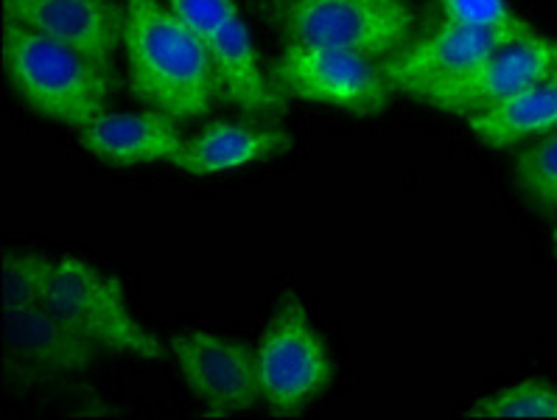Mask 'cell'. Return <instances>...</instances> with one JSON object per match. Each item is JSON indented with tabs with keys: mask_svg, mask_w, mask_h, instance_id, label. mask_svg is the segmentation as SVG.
Instances as JSON below:
<instances>
[{
	"mask_svg": "<svg viewBox=\"0 0 557 420\" xmlns=\"http://www.w3.org/2000/svg\"><path fill=\"white\" fill-rule=\"evenodd\" d=\"M124 3V57L132 99L177 121L205 119L222 99L208 48L163 0Z\"/></svg>",
	"mask_w": 557,
	"mask_h": 420,
	"instance_id": "cell-1",
	"label": "cell"
},
{
	"mask_svg": "<svg viewBox=\"0 0 557 420\" xmlns=\"http://www.w3.org/2000/svg\"><path fill=\"white\" fill-rule=\"evenodd\" d=\"M3 67L23 101L37 115L82 129L107 112L115 76L79 51L32 32L14 21H3Z\"/></svg>",
	"mask_w": 557,
	"mask_h": 420,
	"instance_id": "cell-2",
	"label": "cell"
},
{
	"mask_svg": "<svg viewBox=\"0 0 557 420\" xmlns=\"http://www.w3.org/2000/svg\"><path fill=\"white\" fill-rule=\"evenodd\" d=\"M286 42L389 60L412 42L409 0H249Z\"/></svg>",
	"mask_w": 557,
	"mask_h": 420,
	"instance_id": "cell-3",
	"label": "cell"
},
{
	"mask_svg": "<svg viewBox=\"0 0 557 420\" xmlns=\"http://www.w3.org/2000/svg\"><path fill=\"white\" fill-rule=\"evenodd\" d=\"M258 375L272 418H295L334 381L329 342L317 331L300 297L286 295L258 339Z\"/></svg>",
	"mask_w": 557,
	"mask_h": 420,
	"instance_id": "cell-4",
	"label": "cell"
},
{
	"mask_svg": "<svg viewBox=\"0 0 557 420\" xmlns=\"http://www.w3.org/2000/svg\"><path fill=\"white\" fill-rule=\"evenodd\" d=\"M269 82L283 99H302L373 119L393 101V85L379 60L345 48H317L286 42L272 67Z\"/></svg>",
	"mask_w": 557,
	"mask_h": 420,
	"instance_id": "cell-5",
	"label": "cell"
},
{
	"mask_svg": "<svg viewBox=\"0 0 557 420\" xmlns=\"http://www.w3.org/2000/svg\"><path fill=\"white\" fill-rule=\"evenodd\" d=\"M208 48L222 82V99L247 119L267 121L286 112V99L261 71L249 28L236 0H163Z\"/></svg>",
	"mask_w": 557,
	"mask_h": 420,
	"instance_id": "cell-6",
	"label": "cell"
},
{
	"mask_svg": "<svg viewBox=\"0 0 557 420\" xmlns=\"http://www.w3.org/2000/svg\"><path fill=\"white\" fill-rule=\"evenodd\" d=\"M48 302L104 350L149 361H158L163 356L160 342L132 317L124 283L119 277L101 275L82 258L57 261Z\"/></svg>",
	"mask_w": 557,
	"mask_h": 420,
	"instance_id": "cell-7",
	"label": "cell"
},
{
	"mask_svg": "<svg viewBox=\"0 0 557 420\" xmlns=\"http://www.w3.org/2000/svg\"><path fill=\"white\" fill-rule=\"evenodd\" d=\"M557 73V40L544 34H527L510 46L498 48L487 60L468 71L457 73L451 79L434 82L429 87L414 90L409 99L429 104L451 115H473L479 110L510 99L516 92L549 79Z\"/></svg>",
	"mask_w": 557,
	"mask_h": 420,
	"instance_id": "cell-8",
	"label": "cell"
},
{
	"mask_svg": "<svg viewBox=\"0 0 557 420\" xmlns=\"http://www.w3.org/2000/svg\"><path fill=\"white\" fill-rule=\"evenodd\" d=\"M169 354L208 415L230 418L263 404L256 348L244 342L210 331H174L169 334Z\"/></svg>",
	"mask_w": 557,
	"mask_h": 420,
	"instance_id": "cell-9",
	"label": "cell"
},
{
	"mask_svg": "<svg viewBox=\"0 0 557 420\" xmlns=\"http://www.w3.org/2000/svg\"><path fill=\"white\" fill-rule=\"evenodd\" d=\"M532 32L535 26L527 21H518L512 26H462V23L446 21L426 37L409 42L404 51L381 62V71L393 90L412 96L420 87L451 79L457 73L479 65L498 48L510 46Z\"/></svg>",
	"mask_w": 557,
	"mask_h": 420,
	"instance_id": "cell-10",
	"label": "cell"
},
{
	"mask_svg": "<svg viewBox=\"0 0 557 420\" xmlns=\"http://www.w3.org/2000/svg\"><path fill=\"white\" fill-rule=\"evenodd\" d=\"M0 9L3 21L46 34L101 67H112L124 46V3L119 0H3Z\"/></svg>",
	"mask_w": 557,
	"mask_h": 420,
	"instance_id": "cell-11",
	"label": "cell"
},
{
	"mask_svg": "<svg viewBox=\"0 0 557 420\" xmlns=\"http://www.w3.org/2000/svg\"><path fill=\"white\" fill-rule=\"evenodd\" d=\"M9 359L34 373H79L96 365L101 345L67 322L51 302L3 311Z\"/></svg>",
	"mask_w": 557,
	"mask_h": 420,
	"instance_id": "cell-12",
	"label": "cell"
},
{
	"mask_svg": "<svg viewBox=\"0 0 557 420\" xmlns=\"http://www.w3.org/2000/svg\"><path fill=\"white\" fill-rule=\"evenodd\" d=\"M79 144L110 165L174 163L185 144L183 121L158 110L101 112L79 129Z\"/></svg>",
	"mask_w": 557,
	"mask_h": 420,
	"instance_id": "cell-13",
	"label": "cell"
},
{
	"mask_svg": "<svg viewBox=\"0 0 557 420\" xmlns=\"http://www.w3.org/2000/svg\"><path fill=\"white\" fill-rule=\"evenodd\" d=\"M292 146V135L281 126H256L216 121L185 138L183 149L174 158L180 171L190 177H210L224 171L242 169V165L263 163Z\"/></svg>",
	"mask_w": 557,
	"mask_h": 420,
	"instance_id": "cell-14",
	"label": "cell"
},
{
	"mask_svg": "<svg viewBox=\"0 0 557 420\" xmlns=\"http://www.w3.org/2000/svg\"><path fill=\"white\" fill-rule=\"evenodd\" d=\"M468 129L491 149H510L521 140L557 132V73L510 99L468 115Z\"/></svg>",
	"mask_w": 557,
	"mask_h": 420,
	"instance_id": "cell-15",
	"label": "cell"
},
{
	"mask_svg": "<svg viewBox=\"0 0 557 420\" xmlns=\"http://www.w3.org/2000/svg\"><path fill=\"white\" fill-rule=\"evenodd\" d=\"M471 418L482 420H518V418H557V384L544 379H524L498 393L479 398Z\"/></svg>",
	"mask_w": 557,
	"mask_h": 420,
	"instance_id": "cell-16",
	"label": "cell"
},
{
	"mask_svg": "<svg viewBox=\"0 0 557 420\" xmlns=\"http://www.w3.org/2000/svg\"><path fill=\"white\" fill-rule=\"evenodd\" d=\"M512 177L535 208L557 213V132L541 135L518 151L512 160Z\"/></svg>",
	"mask_w": 557,
	"mask_h": 420,
	"instance_id": "cell-17",
	"label": "cell"
},
{
	"mask_svg": "<svg viewBox=\"0 0 557 420\" xmlns=\"http://www.w3.org/2000/svg\"><path fill=\"white\" fill-rule=\"evenodd\" d=\"M57 261L37 252H7L3 258V311L28 309L48 300Z\"/></svg>",
	"mask_w": 557,
	"mask_h": 420,
	"instance_id": "cell-18",
	"label": "cell"
},
{
	"mask_svg": "<svg viewBox=\"0 0 557 420\" xmlns=\"http://www.w3.org/2000/svg\"><path fill=\"white\" fill-rule=\"evenodd\" d=\"M437 3L446 21L462 26H512L521 21L507 0H437Z\"/></svg>",
	"mask_w": 557,
	"mask_h": 420,
	"instance_id": "cell-19",
	"label": "cell"
},
{
	"mask_svg": "<svg viewBox=\"0 0 557 420\" xmlns=\"http://www.w3.org/2000/svg\"><path fill=\"white\" fill-rule=\"evenodd\" d=\"M552 250H555V258H557V224H555V231H552Z\"/></svg>",
	"mask_w": 557,
	"mask_h": 420,
	"instance_id": "cell-20",
	"label": "cell"
}]
</instances>
